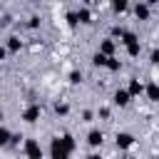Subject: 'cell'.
I'll return each instance as SVG.
<instances>
[{
    "instance_id": "5",
    "label": "cell",
    "mask_w": 159,
    "mask_h": 159,
    "mask_svg": "<svg viewBox=\"0 0 159 159\" xmlns=\"http://www.w3.org/2000/svg\"><path fill=\"white\" fill-rule=\"evenodd\" d=\"M0 117H3V114H0Z\"/></svg>"
},
{
    "instance_id": "2",
    "label": "cell",
    "mask_w": 159,
    "mask_h": 159,
    "mask_svg": "<svg viewBox=\"0 0 159 159\" xmlns=\"http://www.w3.org/2000/svg\"><path fill=\"white\" fill-rule=\"evenodd\" d=\"M90 142H92V144H99V142H102V134L92 132V134H90Z\"/></svg>"
},
{
    "instance_id": "4",
    "label": "cell",
    "mask_w": 159,
    "mask_h": 159,
    "mask_svg": "<svg viewBox=\"0 0 159 159\" xmlns=\"http://www.w3.org/2000/svg\"><path fill=\"white\" fill-rule=\"evenodd\" d=\"M90 159H99V157H90Z\"/></svg>"
},
{
    "instance_id": "1",
    "label": "cell",
    "mask_w": 159,
    "mask_h": 159,
    "mask_svg": "<svg viewBox=\"0 0 159 159\" xmlns=\"http://www.w3.org/2000/svg\"><path fill=\"white\" fill-rule=\"evenodd\" d=\"M28 152H30V157H32V159H40V149H37V144H35V142H30V144H28Z\"/></svg>"
},
{
    "instance_id": "3",
    "label": "cell",
    "mask_w": 159,
    "mask_h": 159,
    "mask_svg": "<svg viewBox=\"0 0 159 159\" xmlns=\"http://www.w3.org/2000/svg\"><path fill=\"white\" fill-rule=\"evenodd\" d=\"M5 139H8V132H5V129H0V144H3Z\"/></svg>"
}]
</instances>
